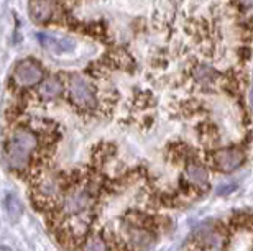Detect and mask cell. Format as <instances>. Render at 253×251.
Wrapping results in <instances>:
<instances>
[{
	"instance_id": "cell-1",
	"label": "cell",
	"mask_w": 253,
	"mask_h": 251,
	"mask_svg": "<svg viewBox=\"0 0 253 251\" xmlns=\"http://www.w3.org/2000/svg\"><path fill=\"white\" fill-rule=\"evenodd\" d=\"M38 144L40 142L37 133L25 127L15 128L13 133L10 135L7 146H5L3 164L10 171L22 173L30 166V161H32L33 153L38 149Z\"/></svg>"
},
{
	"instance_id": "cell-2",
	"label": "cell",
	"mask_w": 253,
	"mask_h": 251,
	"mask_svg": "<svg viewBox=\"0 0 253 251\" xmlns=\"http://www.w3.org/2000/svg\"><path fill=\"white\" fill-rule=\"evenodd\" d=\"M95 199V190L92 184H81L73 185L71 189H66L61 199H59L58 215L63 218L78 215L87 210H92V204Z\"/></svg>"
},
{
	"instance_id": "cell-3",
	"label": "cell",
	"mask_w": 253,
	"mask_h": 251,
	"mask_svg": "<svg viewBox=\"0 0 253 251\" xmlns=\"http://www.w3.org/2000/svg\"><path fill=\"white\" fill-rule=\"evenodd\" d=\"M68 92L69 97L73 100L74 105H78L79 108L90 110L97 104V95H95V89L92 87L87 79L83 76H71L68 84Z\"/></svg>"
},
{
	"instance_id": "cell-4",
	"label": "cell",
	"mask_w": 253,
	"mask_h": 251,
	"mask_svg": "<svg viewBox=\"0 0 253 251\" xmlns=\"http://www.w3.org/2000/svg\"><path fill=\"white\" fill-rule=\"evenodd\" d=\"M245 163V153L242 148H222L212 154V164L222 173H232Z\"/></svg>"
},
{
	"instance_id": "cell-5",
	"label": "cell",
	"mask_w": 253,
	"mask_h": 251,
	"mask_svg": "<svg viewBox=\"0 0 253 251\" xmlns=\"http://www.w3.org/2000/svg\"><path fill=\"white\" fill-rule=\"evenodd\" d=\"M13 81L20 87H32L43 81V68L35 59H23L15 68Z\"/></svg>"
},
{
	"instance_id": "cell-6",
	"label": "cell",
	"mask_w": 253,
	"mask_h": 251,
	"mask_svg": "<svg viewBox=\"0 0 253 251\" xmlns=\"http://www.w3.org/2000/svg\"><path fill=\"white\" fill-rule=\"evenodd\" d=\"M64 190H66L64 180L61 176H56V174L43 178L40 180V184L37 185L38 200H42V202H53L54 199L59 200Z\"/></svg>"
},
{
	"instance_id": "cell-7",
	"label": "cell",
	"mask_w": 253,
	"mask_h": 251,
	"mask_svg": "<svg viewBox=\"0 0 253 251\" xmlns=\"http://www.w3.org/2000/svg\"><path fill=\"white\" fill-rule=\"evenodd\" d=\"M37 39L43 48H46L48 51H51L54 54H66L74 49V41L69 38L54 36V35L49 33H38Z\"/></svg>"
},
{
	"instance_id": "cell-8",
	"label": "cell",
	"mask_w": 253,
	"mask_h": 251,
	"mask_svg": "<svg viewBox=\"0 0 253 251\" xmlns=\"http://www.w3.org/2000/svg\"><path fill=\"white\" fill-rule=\"evenodd\" d=\"M197 242L199 245L206 248H212V250H219L225 245L227 242V235L222 228H202L199 235H197Z\"/></svg>"
},
{
	"instance_id": "cell-9",
	"label": "cell",
	"mask_w": 253,
	"mask_h": 251,
	"mask_svg": "<svg viewBox=\"0 0 253 251\" xmlns=\"http://www.w3.org/2000/svg\"><path fill=\"white\" fill-rule=\"evenodd\" d=\"M28 10L35 22L46 23L54 15V3L51 0H32Z\"/></svg>"
},
{
	"instance_id": "cell-10",
	"label": "cell",
	"mask_w": 253,
	"mask_h": 251,
	"mask_svg": "<svg viewBox=\"0 0 253 251\" xmlns=\"http://www.w3.org/2000/svg\"><path fill=\"white\" fill-rule=\"evenodd\" d=\"M40 89H38V94L42 95V99L44 100H53V99H58L61 97L63 92H64V84L59 77H48L44 81H40Z\"/></svg>"
},
{
	"instance_id": "cell-11",
	"label": "cell",
	"mask_w": 253,
	"mask_h": 251,
	"mask_svg": "<svg viewBox=\"0 0 253 251\" xmlns=\"http://www.w3.org/2000/svg\"><path fill=\"white\" fill-rule=\"evenodd\" d=\"M184 179L192 187H204L207 180H209V171L206 169V166H202V164L192 163L184 171Z\"/></svg>"
},
{
	"instance_id": "cell-12",
	"label": "cell",
	"mask_w": 253,
	"mask_h": 251,
	"mask_svg": "<svg viewBox=\"0 0 253 251\" xmlns=\"http://www.w3.org/2000/svg\"><path fill=\"white\" fill-rule=\"evenodd\" d=\"M192 77L197 84L202 85H212L217 79H219V72L214 68H211L209 64H197L192 69Z\"/></svg>"
},
{
	"instance_id": "cell-13",
	"label": "cell",
	"mask_w": 253,
	"mask_h": 251,
	"mask_svg": "<svg viewBox=\"0 0 253 251\" xmlns=\"http://www.w3.org/2000/svg\"><path fill=\"white\" fill-rule=\"evenodd\" d=\"M3 205L5 210H7V215L12 222H17V220L22 217L23 214V205L20 202V199L15 194H7L3 199Z\"/></svg>"
},
{
	"instance_id": "cell-14",
	"label": "cell",
	"mask_w": 253,
	"mask_h": 251,
	"mask_svg": "<svg viewBox=\"0 0 253 251\" xmlns=\"http://www.w3.org/2000/svg\"><path fill=\"white\" fill-rule=\"evenodd\" d=\"M83 251H109V242L102 235L94 233L84 240Z\"/></svg>"
},
{
	"instance_id": "cell-15",
	"label": "cell",
	"mask_w": 253,
	"mask_h": 251,
	"mask_svg": "<svg viewBox=\"0 0 253 251\" xmlns=\"http://www.w3.org/2000/svg\"><path fill=\"white\" fill-rule=\"evenodd\" d=\"M240 3H242V7H244L245 10H249L252 7V0H240Z\"/></svg>"
},
{
	"instance_id": "cell-16",
	"label": "cell",
	"mask_w": 253,
	"mask_h": 251,
	"mask_svg": "<svg viewBox=\"0 0 253 251\" xmlns=\"http://www.w3.org/2000/svg\"><path fill=\"white\" fill-rule=\"evenodd\" d=\"M0 251H13L10 247H7V245H3V247H0Z\"/></svg>"
}]
</instances>
